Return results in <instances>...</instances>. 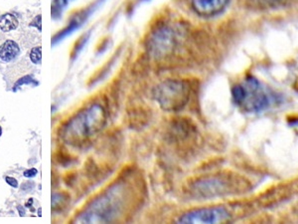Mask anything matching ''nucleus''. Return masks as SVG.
<instances>
[{
    "label": "nucleus",
    "mask_w": 298,
    "mask_h": 224,
    "mask_svg": "<svg viewBox=\"0 0 298 224\" xmlns=\"http://www.w3.org/2000/svg\"><path fill=\"white\" fill-rule=\"evenodd\" d=\"M230 213L224 207H205L185 213L179 218L180 223H220L227 221Z\"/></svg>",
    "instance_id": "4"
},
{
    "label": "nucleus",
    "mask_w": 298,
    "mask_h": 224,
    "mask_svg": "<svg viewBox=\"0 0 298 224\" xmlns=\"http://www.w3.org/2000/svg\"><path fill=\"white\" fill-rule=\"evenodd\" d=\"M105 124V112L100 105H94L72 123V131L78 132L77 137H90L99 132Z\"/></svg>",
    "instance_id": "3"
},
{
    "label": "nucleus",
    "mask_w": 298,
    "mask_h": 224,
    "mask_svg": "<svg viewBox=\"0 0 298 224\" xmlns=\"http://www.w3.org/2000/svg\"><path fill=\"white\" fill-rule=\"evenodd\" d=\"M18 19L11 13H5L0 16V29L3 32H10L18 27Z\"/></svg>",
    "instance_id": "9"
},
{
    "label": "nucleus",
    "mask_w": 298,
    "mask_h": 224,
    "mask_svg": "<svg viewBox=\"0 0 298 224\" xmlns=\"http://www.w3.org/2000/svg\"><path fill=\"white\" fill-rule=\"evenodd\" d=\"M260 3H265V4H272V3H276V2H281L282 0H256Z\"/></svg>",
    "instance_id": "17"
},
{
    "label": "nucleus",
    "mask_w": 298,
    "mask_h": 224,
    "mask_svg": "<svg viewBox=\"0 0 298 224\" xmlns=\"http://www.w3.org/2000/svg\"><path fill=\"white\" fill-rule=\"evenodd\" d=\"M5 181H6L9 186H11V187H13V188H18V182H17V180L14 178V177L6 176V177H5Z\"/></svg>",
    "instance_id": "15"
},
{
    "label": "nucleus",
    "mask_w": 298,
    "mask_h": 224,
    "mask_svg": "<svg viewBox=\"0 0 298 224\" xmlns=\"http://www.w3.org/2000/svg\"><path fill=\"white\" fill-rule=\"evenodd\" d=\"M225 184L226 182L219 178H209L203 180L200 184H197V187L200 188V192L205 196L206 195L214 196L217 194H222L223 192H226Z\"/></svg>",
    "instance_id": "7"
},
{
    "label": "nucleus",
    "mask_w": 298,
    "mask_h": 224,
    "mask_svg": "<svg viewBox=\"0 0 298 224\" xmlns=\"http://www.w3.org/2000/svg\"><path fill=\"white\" fill-rule=\"evenodd\" d=\"M17 208H18V210H19V214H20L21 216L25 215V210H24L23 208H21V207H18Z\"/></svg>",
    "instance_id": "18"
},
{
    "label": "nucleus",
    "mask_w": 298,
    "mask_h": 224,
    "mask_svg": "<svg viewBox=\"0 0 298 224\" xmlns=\"http://www.w3.org/2000/svg\"><path fill=\"white\" fill-rule=\"evenodd\" d=\"M1 134H2V130H1V127H0V137H1Z\"/></svg>",
    "instance_id": "20"
},
{
    "label": "nucleus",
    "mask_w": 298,
    "mask_h": 224,
    "mask_svg": "<svg viewBox=\"0 0 298 224\" xmlns=\"http://www.w3.org/2000/svg\"><path fill=\"white\" fill-rule=\"evenodd\" d=\"M30 59L33 62L34 64H40L41 59H42V51L41 47H34L33 49L30 52Z\"/></svg>",
    "instance_id": "12"
},
{
    "label": "nucleus",
    "mask_w": 298,
    "mask_h": 224,
    "mask_svg": "<svg viewBox=\"0 0 298 224\" xmlns=\"http://www.w3.org/2000/svg\"><path fill=\"white\" fill-rule=\"evenodd\" d=\"M67 5V0H54V4L52 6V16L53 18L58 17L61 13L62 8Z\"/></svg>",
    "instance_id": "11"
},
{
    "label": "nucleus",
    "mask_w": 298,
    "mask_h": 224,
    "mask_svg": "<svg viewBox=\"0 0 298 224\" xmlns=\"http://www.w3.org/2000/svg\"><path fill=\"white\" fill-rule=\"evenodd\" d=\"M230 0H190L192 9L203 17H212L221 13Z\"/></svg>",
    "instance_id": "5"
},
{
    "label": "nucleus",
    "mask_w": 298,
    "mask_h": 224,
    "mask_svg": "<svg viewBox=\"0 0 298 224\" xmlns=\"http://www.w3.org/2000/svg\"><path fill=\"white\" fill-rule=\"evenodd\" d=\"M37 170L36 169H31V170H27L24 172V176L26 177H33L37 174Z\"/></svg>",
    "instance_id": "16"
},
{
    "label": "nucleus",
    "mask_w": 298,
    "mask_h": 224,
    "mask_svg": "<svg viewBox=\"0 0 298 224\" xmlns=\"http://www.w3.org/2000/svg\"><path fill=\"white\" fill-rule=\"evenodd\" d=\"M232 99L248 113H260L276 105L280 97L254 77H248L232 88Z\"/></svg>",
    "instance_id": "1"
},
{
    "label": "nucleus",
    "mask_w": 298,
    "mask_h": 224,
    "mask_svg": "<svg viewBox=\"0 0 298 224\" xmlns=\"http://www.w3.org/2000/svg\"><path fill=\"white\" fill-rule=\"evenodd\" d=\"M291 125H293V126H297L298 127V120L297 121H293L291 123Z\"/></svg>",
    "instance_id": "19"
},
{
    "label": "nucleus",
    "mask_w": 298,
    "mask_h": 224,
    "mask_svg": "<svg viewBox=\"0 0 298 224\" xmlns=\"http://www.w3.org/2000/svg\"><path fill=\"white\" fill-rule=\"evenodd\" d=\"M87 40H88V36L86 37V35L83 36L79 41H77V44H76V46H75V48H74V51H73V56H75V55H77L79 51L82 49L83 47V45L86 44V42H87Z\"/></svg>",
    "instance_id": "13"
},
{
    "label": "nucleus",
    "mask_w": 298,
    "mask_h": 224,
    "mask_svg": "<svg viewBox=\"0 0 298 224\" xmlns=\"http://www.w3.org/2000/svg\"><path fill=\"white\" fill-rule=\"evenodd\" d=\"M156 101L166 111H178L189 100V86L179 80H169L156 88Z\"/></svg>",
    "instance_id": "2"
},
{
    "label": "nucleus",
    "mask_w": 298,
    "mask_h": 224,
    "mask_svg": "<svg viewBox=\"0 0 298 224\" xmlns=\"http://www.w3.org/2000/svg\"><path fill=\"white\" fill-rule=\"evenodd\" d=\"M30 26H35L39 28V30L41 31V15H38L34 18L33 21L30 23Z\"/></svg>",
    "instance_id": "14"
},
{
    "label": "nucleus",
    "mask_w": 298,
    "mask_h": 224,
    "mask_svg": "<svg viewBox=\"0 0 298 224\" xmlns=\"http://www.w3.org/2000/svg\"><path fill=\"white\" fill-rule=\"evenodd\" d=\"M94 9H95V6L89 7V8L84 9L83 11L79 12L75 17L72 18V20L70 21V23H69V25L67 26L66 28H64L62 31H60L59 33H57L53 37V39H52L53 44L58 42V41H60L61 39H63L64 37H66L68 35L71 34L76 29H78L82 25V23L84 22V20H87L88 16L94 11Z\"/></svg>",
    "instance_id": "6"
},
{
    "label": "nucleus",
    "mask_w": 298,
    "mask_h": 224,
    "mask_svg": "<svg viewBox=\"0 0 298 224\" xmlns=\"http://www.w3.org/2000/svg\"><path fill=\"white\" fill-rule=\"evenodd\" d=\"M20 48L15 41L6 40L0 46V59L4 62H10L19 55Z\"/></svg>",
    "instance_id": "8"
},
{
    "label": "nucleus",
    "mask_w": 298,
    "mask_h": 224,
    "mask_svg": "<svg viewBox=\"0 0 298 224\" xmlns=\"http://www.w3.org/2000/svg\"><path fill=\"white\" fill-rule=\"evenodd\" d=\"M30 84H32L33 86H37L38 82H36L31 76H24L23 78H20L15 83V85L13 86V91L15 92L18 88H20L23 85H30Z\"/></svg>",
    "instance_id": "10"
}]
</instances>
